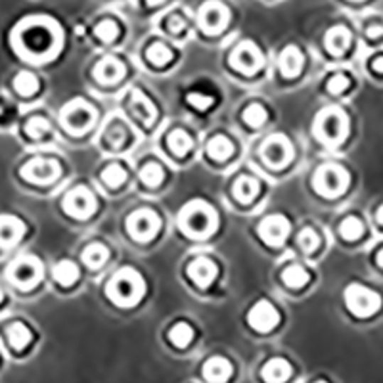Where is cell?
I'll return each instance as SVG.
<instances>
[{
	"instance_id": "cell-18",
	"label": "cell",
	"mask_w": 383,
	"mask_h": 383,
	"mask_svg": "<svg viewBox=\"0 0 383 383\" xmlns=\"http://www.w3.org/2000/svg\"><path fill=\"white\" fill-rule=\"evenodd\" d=\"M123 75H125V65L114 56L104 58L95 68V77L104 85H114V82L121 81Z\"/></svg>"
},
{
	"instance_id": "cell-37",
	"label": "cell",
	"mask_w": 383,
	"mask_h": 383,
	"mask_svg": "<svg viewBox=\"0 0 383 383\" xmlns=\"http://www.w3.org/2000/svg\"><path fill=\"white\" fill-rule=\"evenodd\" d=\"M140 180L146 184V186H150V188H156L161 184L163 180V169L159 167L157 163H148L142 167L140 171Z\"/></svg>"
},
{
	"instance_id": "cell-16",
	"label": "cell",
	"mask_w": 383,
	"mask_h": 383,
	"mask_svg": "<svg viewBox=\"0 0 383 383\" xmlns=\"http://www.w3.org/2000/svg\"><path fill=\"white\" fill-rule=\"evenodd\" d=\"M247 320L252 324V328H255L257 332L266 333L270 330H274L278 326V322H280V314L274 308V305L270 301H259L255 307L249 311L247 314Z\"/></svg>"
},
{
	"instance_id": "cell-25",
	"label": "cell",
	"mask_w": 383,
	"mask_h": 383,
	"mask_svg": "<svg viewBox=\"0 0 383 383\" xmlns=\"http://www.w3.org/2000/svg\"><path fill=\"white\" fill-rule=\"evenodd\" d=\"M259 190H261L259 180L253 176H242V178H238V183L234 184V195L242 203H249V201L255 200Z\"/></svg>"
},
{
	"instance_id": "cell-38",
	"label": "cell",
	"mask_w": 383,
	"mask_h": 383,
	"mask_svg": "<svg viewBox=\"0 0 383 383\" xmlns=\"http://www.w3.org/2000/svg\"><path fill=\"white\" fill-rule=\"evenodd\" d=\"M340 232L345 239H357L362 236V232H365V227H362V222H360L357 217H347V219L341 222Z\"/></svg>"
},
{
	"instance_id": "cell-35",
	"label": "cell",
	"mask_w": 383,
	"mask_h": 383,
	"mask_svg": "<svg viewBox=\"0 0 383 383\" xmlns=\"http://www.w3.org/2000/svg\"><path fill=\"white\" fill-rule=\"evenodd\" d=\"M102 180L107 184V186H112V188H117L121 184L126 180V171L121 167L119 163H112L107 165L106 169L102 171Z\"/></svg>"
},
{
	"instance_id": "cell-42",
	"label": "cell",
	"mask_w": 383,
	"mask_h": 383,
	"mask_svg": "<svg viewBox=\"0 0 383 383\" xmlns=\"http://www.w3.org/2000/svg\"><path fill=\"white\" fill-rule=\"evenodd\" d=\"M299 245L303 247V252L305 253H313L318 249V244H320V239L316 236L313 228H303L301 234H299Z\"/></svg>"
},
{
	"instance_id": "cell-46",
	"label": "cell",
	"mask_w": 383,
	"mask_h": 383,
	"mask_svg": "<svg viewBox=\"0 0 383 383\" xmlns=\"http://www.w3.org/2000/svg\"><path fill=\"white\" fill-rule=\"evenodd\" d=\"M374 70H376L377 73H383V56L374 60Z\"/></svg>"
},
{
	"instance_id": "cell-26",
	"label": "cell",
	"mask_w": 383,
	"mask_h": 383,
	"mask_svg": "<svg viewBox=\"0 0 383 383\" xmlns=\"http://www.w3.org/2000/svg\"><path fill=\"white\" fill-rule=\"evenodd\" d=\"M31 340H33V333L26 324L16 322V324H12V326L8 328V341H10V345H12L16 351L26 349V347L31 343Z\"/></svg>"
},
{
	"instance_id": "cell-48",
	"label": "cell",
	"mask_w": 383,
	"mask_h": 383,
	"mask_svg": "<svg viewBox=\"0 0 383 383\" xmlns=\"http://www.w3.org/2000/svg\"><path fill=\"white\" fill-rule=\"evenodd\" d=\"M377 220H379V225H383V205L377 209Z\"/></svg>"
},
{
	"instance_id": "cell-43",
	"label": "cell",
	"mask_w": 383,
	"mask_h": 383,
	"mask_svg": "<svg viewBox=\"0 0 383 383\" xmlns=\"http://www.w3.org/2000/svg\"><path fill=\"white\" fill-rule=\"evenodd\" d=\"M186 100H188V104H192L195 109H200V112H205V109H209V107L215 104V100L211 96L200 95V92H192V95L186 96Z\"/></svg>"
},
{
	"instance_id": "cell-27",
	"label": "cell",
	"mask_w": 383,
	"mask_h": 383,
	"mask_svg": "<svg viewBox=\"0 0 383 383\" xmlns=\"http://www.w3.org/2000/svg\"><path fill=\"white\" fill-rule=\"evenodd\" d=\"M52 274H54V280L60 286H71L79 278V266L75 263H71V261H60L52 270Z\"/></svg>"
},
{
	"instance_id": "cell-9",
	"label": "cell",
	"mask_w": 383,
	"mask_h": 383,
	"mask_svg": "<svg viewBox=\"0 0 383 383\" xmlns=\"http://www.w3.org/2000/svg\"><path fill=\"white\" fill-rule=\"evenodd\" d=\"M126 227L129 232L132 234V238L139 239V242H150L157 236L159 227H161V220L157 217L151 209H139L129 217L126 220Z\"/></svg>"
},
{
	"instance_id": "cell-29",
	"label": "cell",
	"mask_w": 383,
	"mask_h": 383,
	"mask_svg": "<svg viewBox=\"0 0 383 383\" xmlns=\"http://www.w3.org/2000/svg\"><path fill=\"white\" fill-rule=\"evenodd\" d=\"M167 144H169V150L175 153V156H186L190 150H192V139H190V134L183 129H176L169 134V139H167Z\"/></svg>"
},
{
	"instance_id": "cell-51",
	"label": "cell",
	"mask_w": 383,
	"mask_h": 383,
	"mask_svg": "<svg viewBox=\"0 0 383 383\" xmlns=\"http://www.w3.org/2000/svg\"><path fill=\"white\" fill-rule=\"evenodd\" d=\"M0 301H2V289H0Z\"/></svg>"
},
{
	"instance_id": "cell-31",
	"label": "cell",
	"mask_w": 383,
	"mask_h": 383,
	"mask_svg": "<svg viewBox=\"0 0 383 383\" xmlns=\"http://www.w3.org/2000/svg\"><path fill=\"white\" fill-rule=\"evenodd\" d=\"M107 257H109V252H107L106 245L102 244H90L82 252V261L90 266V269H100L102 264L106 263Z\"/></svg>"
},
{
	"instance_id": "cell-2",
	"label": "cell",
	"mask_w": 383,
	"mask_h": 383,
	"mask_svg": "<svg viewBox=\"0 0 383 383\" xmlns=\"http://www.w3.org/2000/svg\"><path fill=\"white\" fill-rule=\"evenodd\" d=\"M107 297L119 307H134L144 297V280L134 269H121L107 284Z\"/></svg>"
},
{
	"instance_id": "cell-49",
	"label": "cell",
	"mask_w": 383,
	"mask_h": 383,
	"mask_svg": "<svg viewBox=\"0 0 383 383\" xmlns=\"http://www.w3.org/2000/svg\"><path fill=\"white\" fill-rule=\"evenodd\" d=\"M377 264L383 266V249H379V253H377Z\"/></svg>"
},
{
	"instance_id": "cell-40",
	"label": "cell",
	"mask_w": 383,
	"mask_h": 383,
	"mask_svg": "<svg viewBox=\"0 0 383 383\" xmlns=\"http://www.w3.org/2000/svg\"><path fill=\"white\" fill-rule=\"evenodd\" d=\"M117 35H119V27L112 19H104L102 23L96 26V37L104 41V43H112V41L117 38Z\"/></svg>"
},
{
	"instance_id": "cell-24",
	"label": "cell",
	"mask_w": 383,
	"mask_h": 383,
	"mask_svg": "<svg viewBox=\"0 0 383 383\" xmlns=\"http://www.w3.org/2000/svg\"><path fill=\"white\" fill-rule=\"evenodd\" d=\"M291 376V366L284 358H272L263 368V379L266 382H284Z\"/></svg>"
},
{
	"instance_id": "cell-23",
	"label": "cell",
	"mask_w": 383,
	"mask_h": 383,
	"mask_svg": "<svg viewBox=\"0 0 383 383\" xmlns=\"http://www.w3.org/2000/svg\"><path fill=\"white\" fill-rule=\"evenodd\" d=\"M203 376L207 377L209 382L215 383L227 382L228 377L232 376V366H230V362H228L227 358L213 357L211 360L205 362V366H203Z\"/></svg>"
},
{
	"instance_id": "cell-14",
	"label": "cell",
	"mask_w": 383,
	"mask_h": 383,
	"mask_svg": "<svg viewBox=\"0 0 383 383\" xmlns=\"http://www.w3.org/2000/svg\"><path fill=\"white\" fill-rule=\"evenodd\" d=\"M261 153H263V159L270 167L274 169H282L286 165L291 161L293 157V148L289 144V140L286 136H280V134H274L270 136L266 142L261 148Z\"/></svg>"
},
{
	"instance_id": "cell-5",
	"label": "cell",
	"mask_w": 383,
	"mask_h": 383,
	"mask_svg": "<svg viewBox=\"0 0 383 383\" xmlns=\"http://www.w3.org/2000/svg\"><path fill=\"white\" fill-rule=\"evenodd\" d=\"M345 303L349 311L358 318H368L382 307V297L376 291L360 284H351L345 289Z\"/></svg>"
},
{
	"instance_id": "cell-3",
	"label": "cell",
	"mask_w": 383,
	"mask_h": 383,
	"mask_svg": "<svg viewBox=\"0 0 383 383\" xmlns=\"http://www.w3.org/2000/svg\"><path fill=\"white\" fill-rule=\"evenodd\" d=\"M180 228L190 236L195 238H205L211 236L217 228V213L211 205L205 201L195 200L188 203L186 207L180 211Z\"/></svg>"
},
{
	"instance_id": "cell-20",
	"label": "cell",
	"mask_w": 383,
	"mask_h": 383,
	"mask_svg": "<svg viewBox=\"0 0 383 383\" xmlns=\"http://www.w3.org/2000/svg\"><path fill=\"white\" fill-rule=\"evenodd\" d=\"M131 109H132V114L136 115V117H139L144 125H151L157 117V112H156V107H153V104H151V102L148 100V98H146L140 90H132Z\"/></svg>"
},
{
	"instance_id": "cell-17",
	"label": "cell",
	"mask_w": 383,
	"mask_h": 383,
	"mask_svg": "<svg viewBox=\"0 0 383 383\" xmlns=\"http://www.w3.org/2000/svg\"><path fill=\"white\" fill-rule=\"evenodd\" d=\"M26 234V225L12 215L0 217V247H12Z\"/></svg>"
},
{
	"instance_id": "cell-8",
	"label": "cell",
	"mask_w": 383,
	"mask_h": 383,
	"mask_svg": "<svg viewBox=\"0 0 383 383\" xmlns=\"http://www.w3.org/2000/svg\"><path fill=\"white\" fill-rule=\"evenodd\" d=\"M8 276L18 288L31 289L43 278V264H41L38 259L31 257V255L19 257L8 270Z\"/></svg>"
},
{
	"instance_id": "cell-22",
	"label": "cell",
	"mask_w": 383,
	"mask_h": 383,
	"mask_svg": "<svg viewBox=\"0 0 383 383\" xmlns=\"http://www.w3.org/2000/svg\"><path fill=\"white\" fill-rule=\"evenodd\" d=\"M349 44H351V33H349V29H345V27H332V29L326 33V48L328 52H332L333 56L345 54Z\"/></svg>"
},
{
	"instance_id": "cell-50",
	"label": "cell",
	"mask_w": 383,
	"mask_h": 383,
	"mask_svg": "<svg viewBox=\"0 0 383 383\" xmlns=\"http://www.w3.org/2000/svg\"><path fill=\"white\" fill-rule=\"evenodd\" d=\"M150 6H157V4H161V2H165V0H146Z\"/></svg>"
},
{
	"instance_id": "cell-15",
	"label": "cell",
	"mask_w": 383,
	"mask_h": 383,
	"mask_svg": "<svg viewBox=\"0 0 383 383\" xmlns=\"http://www.w3.org/2000/svg\"><path fill=\"white\" fill-rule=\"evenodd\" d=\"M289 234V220L282 215H270L266 219L261 220L259 225V236L264 244L278 247L286 242Z\"/></svg>"
},
{
	"instance_id": "cell-12",
	"label": "cell",
	"mask_w": 383,
	"mask_h": 383,
	"mask_svg": "<svg viewBox=\"0 0 383 383\" xmlns=\"http://www.w3.org/2000/svg\"><path fill=\"white\" fill-rule=\"evenodd\" d=\"M230 65L245 75H253L263 68V54L253 43H242L230 54Z\"/></svg>"
},
{
	"instance_id": "cell-44",
	"label": "cell",
	"mask_w": 383,
	"mask_h": 383,
	"mask_svg": "<svg viewBox=\"0 0 383 383\" xmlns=\"http://www.w3.org/2000/svg\"><path fill=\"white\" fill-rule=\"evenodd\" d=\"M347 87H349V79L345 75H333L330 82H328V92L341 95V92H345Z\"/></svg>"
},
{
	"instance_id": "cell-45",
	"label": "cell",
	"mask_w": 383,
	"mask_h": 383,
	"mask_svg": "<svg viewBox=\"0 0 383 383\" xmlns=\"http://www.w3.org/2000/svg\"><path fill=\"white\" fill-rule=\"evenodd\" d=\"M167 27H169L171 33H183L184 29H186V19L183 18V16H178V14H173L169 18V23H167Z\"/></svg>"
},
{
	"instance_id": "cell-41",
	"label": "cell",
	"mask_w": 383,
	"mask_h": 383,
	"mask_svg": "<svg viewBox=\"0 0 383 383\" xmlns=\"http://www.w3.org/2000/svg\"><path fill=\"white\" fill-rule=\"evenodd\" d=\"M50 131V123L44 117H31L27 121L26 132L31 136V139H43L46 132Z\"/></svg>"
},
{
	"instance_id": "cell-1",
	"label": "cell",
	"mask_w": 383,
	"mask_h": 383,
	"mask_svg": "<svg viewBox=\"0 0 383 383\" xmlns=\"http://www.w3.org/2000/svg\"><path fill=\"white\" fill-rule=\"evenodd\" d=\"M14 43L21 56L38 63L56 56L62 46V33L50 19L31 18L16 29Z\"/></svg>"
},
{
	"instance_id": "cell-33",
	"label": "cell",
	"mask_w": 383,
	"mask_h": 383,
	"mask_svg": "<svg viewBox=\"0 0 383 383\" xmlns=\"http://www.w3.org/2000/svg\"><path fill=\"white\" fill-rule=\"evenodd\" d=\"M284 282L288 284L289 288H303L305 284L308 282V272L299 264H293V266H289V269L284 270Z\"/></svg>"
},
{
	"instance_id": "cell-7",
	"label": "cell",
	"mask_w": 383,
	"mask_h": 383,
	"mask_svg": "<svg viewBox=\"0 0 383 383\" xmlns=\"http://www.w3.org/2000/svg\"><path fill=\"white\" fill-rule=\"evenodd\" d=\"M96 112L95 107L90 106L85 100H73L71 104L63 107L62 112V123L73 134H82L87 132L90 126L95 125Z\"/></svg>"
},
{
	"instance_id": "cell-34",
	"label": "cell",
	"mask_w": 383,
	"mask_h": 383,
	"mask_svg": "<svg viewBox=\"0 0 383 383\" xmlns=\"http://www.w3.org/2000/svg\"><path fill=\"white\" fill-rule=\"evenodd\" d=\"M169 340L171 343L176 347H188L190 341L194 340V330H192L188 324L180 322V324H176L175 328H171Z\"/></svg>"
},
{
	"instance_id": "cell-30",
	"label": "cell",
	"mask_w": 383,
	"mask_h": 383,
	"mask_svg": "<svg viewBox=\"0 0 383 383\" xmlns=\"http://www.w3.org/2000/svg\"><path fill=\"white\" fill-rule=\"evenodd\" d=\"M207 153L213 157L215 161H225L234 153V146L227 136H215V139L209 140Z\"/></svg>"
},
{
	"instance_id": "cell-39",
	"label": "cell",
	"mask_w": 383,
	"mask_h": 383,
	"mask_svg": "<svg viewBox=\"0 0 383 383\" xmlns=\"http://www.w3.org/2000/svg\"><path fill=\"white\" fill-rule=\"evenodd\" d=\"M244 121L252 126H261L266 121V109L261 104H252L245 107Z\"/></svg>"
},
{
	"instance_id": "cell-32",
	"label": "cell",
	"mask_w": 383,
	"mask_h": 383,
	"mask_svg": "<svg viewBox=\"0 0 383 383\" xmlns=\"http://www.w3.org/2000/svg\"><path fill=\"white\" fill-rule=\"evenodd\" d=\"M14 87L18 90L21 96H31L38 90V81L37 77L29 73V71H21L18 73V77L14 79Z\"/></svg>"
},
{
	"instance_id": "cell-47",
	"label": "cell",
	"mask_w": 383,
	"mask_h": 383,
	"mask_svg": "<svg viewBox=\"0 0 383 383\" xmlns=\"http://www.w3.org/2000/svg\"><path fill=\"white\" fill-rule=\"evenodd\" d=\"M382 35V27H372L370 37H379Z\"/></svg>"
},
{
	"instance_id": "cell-13",
	"label": "cell",
	"mask_w": 383,
	"mask_h": 383,
	"mask_svg": "<svg viewBox=\"0 0 383 383\" xmlns=\"http://www.w3.org/2000/svg\"><path fill=\"white\" fill-rule=\"evenodd\" d=\"M63 209H65V213H70L75 219H88L96 211L95 194L85 186L71 190L63 200Z\"/></svg>"
},
{
	"instance_id": "cell-21",
	"label": "cell",
	"mask_w": 383,
	"mask_h": 383,
	"mask_svg": "<svg viewBox=\"0 0 383 383\" xmlns=\"http://www.w3.org/2000/svg\"><path fill=\"white\" fill-rule=\"evenodd\" d=\"M303 68V54L297 46H288L286 50L280 54V71L284 77H297Z\"/></svg>"
},
{
	"instance_id": "cell-11",
	"label": "cell",
	"mask_w": 383,
	"mask_h": 383,
	"mask_svg": "<svg viewBox=\"0 0 383 383\" xmlns=\"http://www.w3.org/2000/svg\"><path fill=\"white\" fill-rule=\"evenodd\" d=\"M198 21H200V27L203 31L209 33V35H217L228 26L230 12L225 4H220L217 0H209L200 8Z\"/></svg>"
},
{
	"instance_id": "cell-36",
	"label": "cell",
	"mask_w": 383,
	"mask_h": 383,
	"mask_svg": "<svg viewBox=\"0 0 383 383\" xmlns=\"http://www.w3.org/2000/svg\"><path fill=\"white\" fill-rule=\"evenodd\" d=\"M146 56L150 60L153 65H167V63L173 60V52H171L169 46H165V44H151L148 52H146Z\"/></svg>"
},
{
	"instance_id": "cell-6",
	"label": "cell",
	"mask_w": 383,
	"mask_h": 383,
	"mask_svg": "<svg viewBox=\"0 0 383 383\" xmlns=\"http://www.w3.org/2000/svg\"><path fill=\"white\" fill-rule=\"evenodd\" d=\"M347 186H349V173L335 163L322 165L314 176V188L318 194L326 195V198L343 194Z\"/></svg>"
},
{
	"instance_id": "cell-19",
	"label": "cell",
	"mask_w": 383,
	"mask_h": 383,
	"mask_svg": "<svg viewBox=\"0 0 383 383\" xmlns=\"http://www.w3.org/2000/svg\"><path fill=\"white\" fill-rule=\"evenodd\" d=\"M217 272H219V270H217V264H215L211 259L205 257L195 259L188 269L190 278H192L200 288H207V286H211L215 278H217Z\"/></svg>"
},
{
	"instance_id": "cell-4",
	"label": "cell",
	"mask_w": 383,
	"mask_h": 383,
	"mask_svg": "<svg viewBox=\"0 0 383 383\" xmlns=\"http://www.w3.org/2000/svg\"><path fill=\"white\" fill-rule=\"evenodd\" d=\"M314 132H316V136L322 144L340 146L347 139V132H349L347 115L341 112L340 107H326L314 121Z\"/></svg>"
},
{
	"instance_id": "cell-28",
	"label": "cell",
	"mask_w": 383,
	"mask_h": 383,
	"mask_svg": "<svg viewBox=\"0 0 383 383\" xmlns=\"http://www.w3.org/2000/svg\"><path fill=\"white\" fill-rule=\"evenodd\" d=\"M104 139H106L107 146L114 148V150H119L126 144L129 140V131L126 126L121 123V121H112V125L107 126L106 132H104Z\"/></svg>"
},
{
	"instance_id": "cell-10",
	"label": "cell",
	"mask_w": 383,
	"mask_h": 383,
	"mask_svg": "<svg viewBox=\"0 0 383 383\" xmlns=\"http://www.w3.org/2000/svg\"><path fill=\"white\" fill-rule=\"evenodd\" d=\"M62 175V167L56 159H44L35 157L21 167V176L35 184H50Z\"/></svg>"
}]
</instances>
